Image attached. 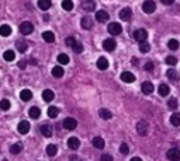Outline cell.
Here are the masks:
<instances>
[{"mask_svg": "<svg viewBox=\"0 0 180 161\" xmlns=\"http://www.w3.org/2000/svg\"><path fill=\"white\" fill-rule=\"evenodd\" d=\"M107 31H108L110 35L115 37V35H120L121 34V31H122V27H121V24H118V23H111V24H108V28H107Z\"/></svg>", "mask_w": 180, "mask_h": 161, "instance_id": "1", "label": "cell"}, {"mask_svg": "<svg viewBox=\"0 0 180 161\" xmlns=\"http://www.w3.org/2000/svg\"><path fill=\"white\" fill-rule=\"evenodd\" d=\"M148 129H149V125L146 121H139L137 123V132L139 136H146L148 135Z\"/></svg>", "mask_w": 180, "mask_h": 161, "instance_id": "2", "label": "cell"}, {"mask_svg": "<svg viewBox=\"0 0 180 161\" xmlns=\"http://www.w3.org/2000/svg\"><path fill=\"white\" fill-rule=\"evenodd\" d=\"M134 38H135V41H138L139 44L145 42L146 38H148V32H146V30L139 28V30H137V31L134 32Z\"/></svg>", "mask_w": 180, "mask_h": 161, "instance_id": "3", "label": "cell"}, {"mask_svg": "<svg viewBox=\"0 0 180 161\" xmlns=\"http://www.w3.org/2000/svg\"><path fill=\"white\" fill-rule=\"evenodd\" d=\"M142 10L146 14H152V13L156 10V4H155V2H152V0H146L145 3L142 4Z\"/></svg>", "mask_w": 180, "mask_h": 161, "instance_id": "4", "label": "cell"}, {"mask_svg": "<svg viewBox=\"0 0 180 161\" xmlns=\"http://www.w3.org/2000/svg\"><path fill=\"white\" fill-rule=\"evenodd\" d=\"M32 31H34V25L31 23H28V21H24V23L20 25V32H21L22 35H30Z\"/></svg>", "mask_w": 180, "mask_h": 161, "instance_id": "5", "label": "cell"}, {"mask_svg": "<svg viewBox=\"0 0 180 161\" xmlns=\"http://www.w3.org/2000/svg\"><path fill=\"white\" fill-rule=\"evenodd\" d=\"M30 122L28 121H21L18 123V126H17V130H18V133H21V135H27L28 132H30Z\"/></svg>", "mask_w": 180, "mask_h": 161, "instance_id": "6", "label": "cell"}, {"mask_svg": "<svg viewBox=\"0 0 180 161\" xmlns=\"http://www.w3.org/2000/svg\"><path fill=\"white\" fill-rule=\"evenodd\" d=\"M76 126H78V121L75 118H66L63 121V127L66 130H73L76 129Z\"/></svg>", "mask_w": 180, "mask_h": 161, "instance_id": "7", "label": "cell"}, {"mask_svg": "<svg viewBox=\"0 0 180 161\" xmlns=\"http://www.w3.org/2000/svg\"><path fill=\"white\" fill-rule=\"evenodd\" d=\"M115 46H117V42H115L112 38H107V39H104L103 42V48L106 49V51L108 52H112L115 49Z\"/></svg>", "mask_w": 180, "mask_h": 161, "instance_id": "8", "label": "cell"}, {"mask_svg": "<svg viewBox=\"0 0 180 161\" xmlns=\"http://www.w3.org/2000/svg\"><path fill=\"white\" fill-rule=\"evenodd\" d=\"M168 158L170 161H179L180 160V150L176 149V147H173V149H170L168 151Z\"/></svg>", "mask_w": 180, "mask_h": 161, "instance_id": "9", "label": "cell"}, {"mask_svg": "<svg viewBox=\"0 0 180 161\" xmlns=\"http://www.w3.org/2000/svg\"><path fill=\"white\" fill-rule=\"evenodd\" d=\"M132 17V10L129 7H124L122 10L120 12V18L122 21H129Z\"/></svg>", "mask_w": 180, "mask_h": 161, "instance_id": "10", "label": "cell"}, {"mask_svg": "<svg viewBox=\"0 0 180 161\" xmlns=\"http://www.w3.org/2000/svg\"><path fill=\"white\" fill-rule=\"evenodd\" d=\"M41 133H42V136H44V137H51V136H52V133H53V129H52V126H51V125H42L41 126Z\"/></svg>", "mask_w": 180, "mask_h": 161, "instance_id": "11", "label": "cell"}, {"mask_svg": "<svg viewBox=\"0 0 180 161\" xmlns=\"http://www.w3.org/2000/svg\"><path fill=\"white\" fill-rule=\"evenodd\" d=\"M96 20H97L98 23H106V21H108V13L104 12V10L97 12L96 13Z\"/></svg>", "mask_w": 180, "mask_h": 161, "instance_id": "12", "label": "cell"}, {"mask_svg": "<svg viewBox=\"0 0 180 161\" xmlns=\"http://www.w3.org/2000/svg\"><path fill=\"white\" fill-rule=\"evenodd\" d=\"M121 80L125 83H132L135 81V74H132L131 71H122L121 73Z\"/></svg>", "mask_w": 180, "mask_h": 161, "instance_id": "13", "label": "cell"}, {"mask_svg": "<svg viewBox=\"0 0 180 161\" xmlns=\"http://www.w3.org/2000/svg\"><path fill=\"white\" fill-rule=\"evenodd\" d=\"M98 115H100L101 119H104V121H108V119L112 118V112L110 109H107V108H101V109L98 111Z\"/></svg>", "mask_w": 180, "mask_h": 161, "instance_id": "14", "label": "cell"}, {"mask_svg": "<svg viewBox=\"0 0 180 161\" xmlns=\"http://www.w3.org/2000/svg\"><path fill=\"white\" fill-rule=\"evenodd\" d=\"M141 90H142L143 94H151L153 91V84L151 81H143L142 85H141Z\"/></svg>", "mask_w": 180, "mask_h": 161, "instance_id": "15", "label": "cell"}, {"mask_svg": "<svg viewBox=\"0 0 180 161\" xmlns=\"http://www.w3.org/2000/svg\"><path fill=\"white\" fill-rule=\"evenodd\" d=\"M79 146H80V141H79L78 137H70L69 140H68V147H69L70 150H78Z\"/></svg>", "mask_w": 180, "mask_h": 161, "instance_id": "16", "label": "cell"}, {"mask_svg": "<svg viewBox=\"0 0 180 161\" xmlns=\"http://www.w3.org/2000/svg\"><path fill=\"white\" fill-rule=\"evenodd\" d=\"M80 24L84 30H90L93 25H94V21H93V18H90V17H83Z\"/></svg>", "mask_w": 180, "mask_h": 161, "instance_id": "17", "label": "cell"}, {"mask_svg": "<svg viewBox=\"0 0 180 161\" xmlns=\"http://www.w3.org/2000/svg\"><path fill=\"white\" fill-rule=\"evenodd\" d=\"M93 146L96 147V149H104V146H106V143H104V139L103 137H100V136H96L94 139H93Z\"/></svg>", "mask_w": 180, "mask_h": 161, "instance_id": "18", "label": "cell"}, {"mask_svg": "<svg viewBox=\"0 0 180 161\" xmlns=\"http://www.w3.org/2000/svg\"><path fill=\"white\" fill-rule=\"evenodd\" d=\"M42 38H44L45 42L52 44L53 41H55V34H53L52 31H45V32H42Z\"/></svg>", "mask_w": 180, "mask_h": 161, "instance_id": "19", "label": "cell"}, {"mask_svg": "<svg viewBox=\"0 0 180 161\" xmlns=\"http://www.w3.org/2000/svg\"><path fill=\"white\" fill-rule=\"evenodd\" d=\"M97 67L100 69V70H106V69H108V60L106 59V58H98L97 59Z\"/></svg>", "mask_w": 180, "mask_h": 161, "instance_id": "20", "label": "cell"}, {"mask_svg": "<svg viewBox=\"0 0 180 161\" xmlns=\"http://www.w3.org/2000/svg\"><path fill=\"white\" fill-rule=\"evenodd\" d=\"M51 6H52V3H51V0H38V7L41 10H44V12H47V10L51 9Z\"/></svg>", "mask_w": 180, "mask_h": 161, "instance_id": "21", "label": "cell"}, {"mask_svg": "<svg viewBox=\"0 0 180 161\" xmlns=\"http://www.w3.org/2000/svg\"><path fill=\"white\" fill-rule=\"evenodd\" d=\"M53 97H55V94H53L52 90H45L44 93H42V99H44L45 102H51L53 99Z\"/></svg>", "mask_w": 180, "mask_h": 161, "instance_id": "22", "label": "cell"}, {"mask_svg": "<svg viewBox=\"0 0 180 161\" xmlns=\"http://www.w3.org/2000/svg\"><path fill=\"white\" fill-rule=\"evenodd\" d=\"M10 34H11V27L10 25H7V24L0 25V35H2V37H8Z\"/></svg>", "mask_w": 180, "mask_h": 161, "instance_id": "23", "label": "cell"}, {"mask_svg": "<svg viewBox=\"0 0 180 161\" xmlns=\"http://www.w3.org/2000/svg\"><path fill=\"white\" fill-rule=\"evenodd\" d=\"M3 58H4V60H7V62H13V60L16 59V52L8 49V51H6L4 53H3Z\"/></svg>", "mask_w": 180, "mask_h": 161, "instance_id": "24", "label": "cell"}, {"mask_svg": "<svg viewBox=\"0 0 180 161\" xmlns=\"http://www.w3.org/2000/svg\"><path fill=\"white\" fill-rule=\"evenodd\" d=\"M21 150H22V144L21 143H14V144H11V147H10L11 154H20Z\"/></svg>", "mask_w": 180, "mask_h": 161, "instance_id": "25", "label": "cell"}, {"mask_svg": "<svg viewBox=\"0 0 180 161\" xmlns=\"http://www.w3.org/2000/svg\"><path fill=\"white\" fill-rule=\"evenodd\" d=\"M28 115H30L32 119H37V118H39V115H41V109H39L38 107H32V108H30Z\"/></svg>", "mask_w": 180, "mask_h": 161, "instance_id": "26", "label": "cell"}, {"mask_svg": "<svg viewBox=\"0 0 180 161\" xmlns=\"http://www.w3.org/2000/svg\"><path fill=\"white\" fill-rule=\"evenodd\" d=\"M63 69L61 67V66H55V67L52 69V76L53 77H56V79H61L62 76H63Z\"/></svg>", "mask_w": 180, "mask_h": 161, "instance_id": "27", "label": "cell"}, {"mask_svg": "<svg viewBox=\"0 0 180 161\" xmlns=\"http://www.w3.org/2000/svg\"><path fill=\"white\" fill-rule=\"evenodd\" d=\"M20 98H21L22 101H30V99L32 98V93H31L30 90H22L21 93H20Z\"/></svg>", "mask_w": 180, "mask_h": 161, "instance_id": "28", "label": "cell"}, {"mask_svg": "<svg viewBox=\"0 0 180 161\" xmlns=\"http://www.w3.org/2000/svg\"><path fill=\"white\" fill-rule=\"evenodd\" d=\"M169 93H170V87H169L168 84H160L159 85V94L162 97L169 95Z\"/></svg>", "mask_w": 180, "mask_h": 161, "instance_id": "29", "label": "cell"}, {"mask_svg": "<svg viewBox=\"0 0 180 161\" xmlns=\"http://www.w3.org/2000/svg\"><path fill=\"white\" fill-rule=\"evenodd\" d=\"M82 6H83V9L86 10V12H94V10H96L94 2H84Z\"/></svg>", "mask_w": 180, "mask_h": 161, "instance_id": "30", "label": "cell"}, {"mask_svg": "<svg viewBox=\"0 0 180 161\" xmlns=\"http://www.w3.org/2000/svg\"><path fill=\"white\" fill-rule=\"evenodd\" d=\"M16 46H17V51H18V52H25V51H27V48H28V45H27L25 41H17Z\"/></svg>", "mask_w": 180, "mask_h": 161, "instance_id": "31", "label": "cell"}, {"mask_svg": "<svg viewBox=\"0 0 180 161\" xmlns=\"http://www.w3.org/2000/svg\"><path fill=\"white\" fill-rule=\"evenodd\" d=\"M170 123L173 126H180V113H173L170 116Z\"/></svg>", "mask_w": 180, "mask_h": 161, "instance_id": "32", "label": "cell"}, {"mask_svg": "<svg viewBox=\"0 0 180 161\" xmlns=\"http://www.w3.org/2000/svg\"><path fill=\"white\" fill-rule=\"evenodd\" d=\"M47 153H48V155H49V157H53V155H55L56 153H58V149H56L55 144H48Z\"/></svg>", "mask_w": 180, "mask_h": 161, "instance_id": "33", "label": "cell"}, {"mask_svg": "<svg viewBox=\"0 0 180 161\" xmlns=\"http://www.w3.org/2000/svg\"><path fill=\"white\" fill-rule=\"evenodd\" d=\"M62 9L66 10V12H70L73 9V2L72 0H63L62 2Z\"/></svg>", "mask_w": 180, "mask_h": 161, "instance_id": "34", "label": "cell"}, {"mask_svg": "<svg viewBox=\"0 0 180 161\" xmlns=\"http://www.w3.org/2000/svg\"><path fill=\"white\" fill-rule=\"evenodd\" d=\"M59 115V109L56 107H49L48 108V116L49 118H56Z\"/></svg>", "mask_w": 180, "mask_h": 161, "instance_id": "35", "label": "cell"}, {"mask_svg": "<svg viewBox=\"0 0 180 161\" xmlns=\"http://www.w3.org/2000/svg\"><path fill=\"white\" fill-rule=\"evenodd\" d=\"M58 62L61 63V65H68V63H69V56H68L66 53H59L58 55Z\"/></svg>", "mask_w": 180, "mask_h": 161, "instance_id": "36", "label": "cell"}, {"mask_svg": "<svg viewBox=\"0 0 180 161\" xmlns=\"http://www.w3.org/2000/svg\"><path fill=\"white\" fill-rule=\"evenodd\" d=\"M149 49H151V45H149L148 42H141L139 44V51L142 52V53H146V52H149Z\"/></svg>", "mask_w": 180, "mask_h": 161, "instance_id": "37", "label": "cell"}, {"mask_svg": "<svg viewBox=\"0 0 180 161\" xmlns=\"http://www.w3.org/2000/svg\"><path fill=\"white\" fill-rule=\"evenodd\" d=\"M168 46H169V49H172V51H176V49L179 48V41H177V39H170L168 42Z\"/></svg>", "mask_w": 180, "mask_h": 161, "instance_id": "38", "label": "cell"}, {"mask_svg": "<svg viewBox=\"0 0 180 161\" xmlns=\"http://www.w3.org/2000/svg\"><path fill=\"white\" fill-rule=\"evenodd\" d=\"M73 52H75V53H82V52H83V44L76 41V44L73 45Z\"/></svg>", "mask_w": 180, "mask_h": 161, "instance_id": "39", "label": "cell"}, {"mask_svg": "<svg viewBox=\"0 0 180 161\" xmlns=\"http://www.w3.org/2000/svg\"><path fill=\"white\" fill-rule=\"evenodd\" d=\"M166 76L170 80H179V74H177L176 70H168L166 71Z\"/></svg>", "mask_w": 180, "mask_h": 161, "instance_id": "40", "label": "cell"}, {"mask_svg": "<svg viewBox=\"0 0 180 161\" xmlns=\"http://www.w3.org/2000/svg\"><path fill=\"white\" fill-rule=\"evenodd\" d=\"M0 109H3V111L10 109V101H8V99H2V101H0Z\"/></svg>", "mask_w": 180, "mask_h": 161, "instance_id": "41", "label": "cell"}, {"mask_svg": "<svg viewBox=\"0 0 180 161\" xmlns=\"http://www.w3.org/2000/svg\"><path fill=\"white\" fill-rule=\"evenodd\" d=\"M168 107H169V109H176V108H177V99L176 98H170V99H169V102H168Z\"/></svg>", "mask_w": 180, "mask_h": 161, "instance_id": "42", "label": "cell"}, {"mask_svg": "<svg viewBox=\"0 0 180 161\" xmlns=\"http://www.w3.org/2000/svg\"><path fill=\"white\" fill-rule=\"evenodd\" d=\"M165 62L168 63V65H170V66H174V65L177 63V59H176L174 56H168V58L165 59Z\"/></svg>", "mask_w": 180, "mask_h": 161, "instance_id": "43", "label": "cell"}, {"mask_svg": "<svg viewBox=\"0 0 180 161\" xmlns=\"http://www.w3.org/2000/svg\"><path fill=\"white\" fill-rule=\"evenodd\" d=\"M65 44H66L68 46H70V48H73V45L76 44V39L73 37H68L66 39H65Z\"/></svg>", "mask_w": 180, "mask_h": 161, "instance_id": "44", "label": "cell"}, {"mask_svg": "<svg viewBox=\"0 0 180 161\" xmlns=\"http://www.w3.org/2000/svg\"><path fill=\"white\" fill-rule=\"evenodd\" d=\"M120 153H121L122 155H127V154H128V144H125V143L121 144V146H120Z\"/></svg>", "mask_w": 180, "mask_h": 161, "instance_id": "45", "label": "cell"}, {"mask_svg": "<svg viewBox=\"0 0 180 161\" xmlns=\"http://www.w3.org/2000/svg\"><path fill=\"white\" fill-rule=\"evenodd\" d=\"M100 161H112V155L108 153H104V154H101Z\"/></svg>", "mask_w": 180, "mask_h": 161, "instance_id": "46", "label": "cell"}, {"mask_svg": "<svg viewBox=\"0 0 180 161\" xmlns=\"http://www.w3.org/2000/svg\"><path fill=\"white\" fill-rule=\"evenodd\" d=\"M152 69H153V63H152V62H148V63L145 65V70H149V71H151Z\"/></svg>", "mask_w": 180, "mask_h": 161, "instance_id": "47", "label": "cell"}, {"mask_svg": "<svg viewBox=\"0 0 180 161\" xmlns=\"http://www.w3.org/2000/svg\"><path fill=\"white\" fill-rule=\"evenodd\" d=\"M25 66H27V65H25L24 60H20V62H18V67L20 69H25Z\"/></svg>", "mask_w": 180, "mask_h": 161, "instance_id": "48", "label": "cell"}, {"mask_svg": "<svg viewBox=\"0 0 180 161\" xmlns=\"http://www.w3.org/2000/svg\"><path fill=\"white\" fill-rule=\"evenodd\" d=\"M160 2H162L163 4H168V6H169V4H173L174 0H160Z\"/></svg>", "mask_w": 180, "mask_h": 161, "instance_id": "49", "label": "cell"}, {"mask_svg": "<svg viewBox=\"0 0 180 161\" xmlns=\"http://www.w3.org/2000/svg\"><path fill=\"white\" fill-rule=\"evenodd\" d=\"M69 161H79V157L78 155H72V157L69 158Z\"/></svg>", "mask_w": 180, "mask_h": 161, "instance_id": "50", "label": "cell"}, {"mask_svg": "<svg viewBox=\"0 0 180 161\" xmlns=\"http://www.w3.org/2000/svg\"><path fill=\"white\" fill-rule=\"evenodd\" d=\"M129 161H142V160H141L139 157H132L131 160H129Z\"/></svg>", "mask_w": 180, "mask_h": 161, "instance_id": "51", "label": "cell"}, {"mask_svg": "<svg viewBox=\"0 0 180 161\" xmlns=\"http://www.w3.org/2000/svg\"><path fill=\"white\" fill-rule=\"evenodd\" d=\"M132 65L137 66V65H138V59H132Z\"/></svg>", "mask_w": 180, "mask_h": 161, "instance_id": "52", "label": "cell"}, {"mask_svg": "<svg viewBox=\"0 0 180 161\" xmlns=\"http://www.w3.org/2000/svg\"><path fill=\"white\" fill-rule=\"evenodd\" d=\"M3 161H7V160H3Z\"/></svg>", "mask_w": 180, "mask_h": 161, "instance_id": "53", "label": "cell"}]
</instances>
